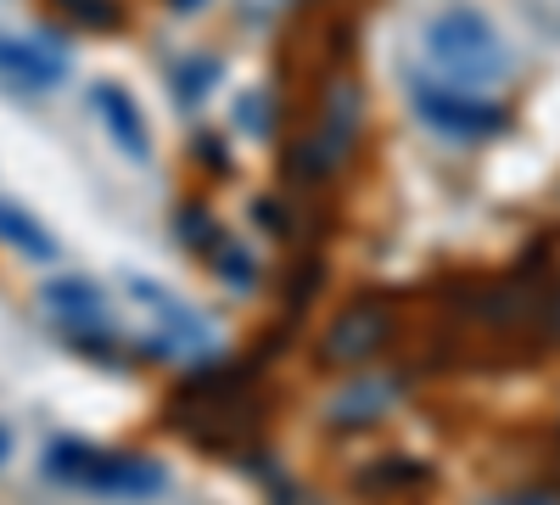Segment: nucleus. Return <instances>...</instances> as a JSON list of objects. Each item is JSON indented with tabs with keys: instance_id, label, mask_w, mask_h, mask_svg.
I'll list each match as a JSON object with an SVG mask.
<instances>
[{
	"instance_id": "nucleus-13",
	"label": "nucleus",
	"mask_w": 560,
	"mask_h": 505,
	"mask_svg": "<svg viewBox=\"0 0 560 505\" xmlns=\"http://www.w3.org/2000/svg\"><path fill=\"white\" fill-rule=\"evenodd\" d=\"M219 275L230 282V292H253V282H258V269L242 248H219Z\"/></svg>"
},
{
	"instance_id": "nucleus-7",
	"label": "nucleus",
	"mask_w": 560,
	"mask_h": 505,
	"mask_svg": "<svg viewBox=\"0 0 560 505\" xmlns=\"http://www.w3.org/2000/svg\"><path fill=\"white\" fill-rule=\"evenodd\" d=\"M393 382L382 377H364V382H348L337 399H331V427H370V422H382V410L393 404Z\"/></svg>"
},
{
	"instance_id": "nucleus-5",
	"label": "nucleus",
	"mask_w": 560,
	"mask_h": 505,
	"mask_svg": "<svg viewBox=\"0 0 560 505\" xmlns=\"http://www.w3.org/2000/svg\"><path fill=\"white\" fill-rule=\"evenodd\" d=\"M62 73H68V62L51 51V45L0 34V84H12V90H51V84H62Z\"/></svg>"
},
{
	"instance_id": "nucleus-16",
	"label": "nucleus",
	"mask_w": 560,
	"mask_h": 505,
	"mask_svg": "<svg viewBox=\"0 0 560 505\" xmlns=\"http://www.w3.org/2000/svg\"><path fill=\"white\" fill-rule=\"evenodd\" d=\"M174 7H179V12H185V7H197V0H174Z\"/></svg>"
},
{
	"instance_id": "nucleus-15",
	"label": "nucleus",
	"mask_w": 560,
	"mask_h": 505,
	"mask_svg": "<svg viewBox=\"0 0 560 505\" xmlns=\"http://www.w3.org/2000/svg\"><path fill=\"white\" fill-rule=\"evenodd\" d=\"M7 455H12V433L0 427V467H7Z\"/></svg>"
},
{
	"instance_id": "nucleus-12",
	"label": "nucleus",
	"mask_w": 560,
	"mask_h": 505,
	"mask_svg": "<svg viewBox=\"0 0 560 505\" xmlns=\"http://www.w3.org/2000/svg\"><path fill=\"white\" fill-rule=\"evenodd\" d=\"M57 7L90 28H118V0H57Z\"/></svg>"
},
{
	"instance_id": "nucleus-1",
	"label": "nucleus",
	"mask_w": 560,
	"mask_h": 505,
	"mask_svg": "<svg viewBox=\"0 0 560 505\" xmlns=\"http://www.w3.org/2000/svg\"><path fill=\"white\" fill-rule=\"evenodd\" d=\"M45 472L57 483L90 489V494H118V500H147L168 489V472L152 455L129 449H90V444H51L45 449Z\"/></svg>"
},
{
	"instance_id": "nucleus-9",
	"label": "nucleus",
	"mask_w": 560,
	"mask_h": 505,
	"mask_svg": "<svg viewBox=\"0 0 560 505\" xmlns=\"http://www.w3.org/2000/svg\"><path fill=\"white\" fill-rule=\"evenodd\" d=\"M420 483H432L427 461H376L370 472H359L364 494H393V489H420Z\"/></svg>"
},
{
	"instance_id": "nucleus-2",
	"label": "nucleus",
	"mask_w": 560,
	"mask_h": 505,
	"mask_svg": "<svg viewBox=\"0 0 560 505\" xmlns=\"http://www.w3.org/2000/svg\"><path fill=\"white\" fill-rule=\"evenodd\" d=\"M427 51L443 73L454 79H471V84H493L510 73V51L499 28L488 23V12L477 7H448L427 23Z\"/></svg>"
},
{
	"instance_id": "nucleus-11",
	"label": "nucleus",
	"mask_w": 560,
	"mask_h": 505,
	"mask_svg": "<svg viewBox=\"0 0 560 505\" xmlns=\"http://www.w3.org/2000/svg\"><path fill=\"white\" fill-rule=\"evenodd\" d=\"M179 242H185V248H219V242H224L219 225H213V214H208L202 203L179 208Z\"/></svg>"
},
{
	"instance_id": "nucleus-8",
	"label": "nucleus",
	"mask_w": 560,
	"mask_h": 505,
	"mask_svg": "<svg viewBox=\"0 0 560 505\" xmlns=\"http://www.w3.org/2000/svg\"><path fill=\"white\" fill-rule=\"evenodd\" d=\"M0 242L28 253V259H57V237L45 231L34 214H23L18 203H7V197H0Z\"/></svg>"
},
{
	"instance_id": "nucleus-6",
	"label": "nucleus",
	"mask_w": 560,
	"mask_h": 505,
	"mask_svg": "<svg viewBox=\"0 0 560 505\" xmlns=\"http://www.w3.org/2000/svg\"><path fill=\"white\" fill-rule=\"evenodd\" d=\"M387 343V314L382 309H370V303H353L337 326H331V337H325V359H364V354H376Z\"/></svg>"
},
{
	"instance_id": "nucleus-14",
	"label": "nucleus",
	"mask_w": 560,
	"mask_h": 505,
	"mask_svg": "<svg viewBox=\"0 0 560 505\" xmlns=\"http://www.w3.org/2000/svg\"><path fill=\"white\" fill-rule=\"evenodd\" d=\"M499 505H560V494H549V489H527V494H510V500H499Z\"/></svg>"
},
{
	"instance_id": "nucleus-3",
	"label": "nucleus",
	"mask_w": 560,
	"mask_h": 505,
	"mask_svg": "<svg viewBox=\"0 0 560 505\" xmlns=\"http://www.w3.org/2000/svg\"><path fill=\"white\" fill-rule=\"evenodd\" d=\"M415 113L432 129L454 135V141H488V135L504 129V107L465 96V90H443V84H415Z\"/></svg>"
},
{
	"instance_id": "nucleus-4",
	"label": "nucleus",
	"mask_w": 560,
	"mask_h": 505,
	"mask_svg": "<svg viewBox=\"0 0 560 505\" xmlns=\"http://www.w3.org/2000/svg\"><path fill=\"white\" fill-rule=\"evenodd\" d=\"M90 102H96V113H102V124H107V135H113V147L129 158V163H147L152 158V129H147V113L135 107V96L124 84H96L90 90Z\"/></svg>"
},
{
	"instance_id": "nucleus-10",
	"label": "nucleus",
	"mask_w": 560,
	"mask_h": 505,
	"mask_svg": "<svg viewBox=\"0 0 560 505\" xmlns=\"http://www.w3.org/2000/svg\"><path fill=\"white\" fill-rule=\"evenodd\" d=\"M213 84H219V62L213 57H185V68H174V90H179L185 107H197Z\"/></svg>"
}]
</instances>
